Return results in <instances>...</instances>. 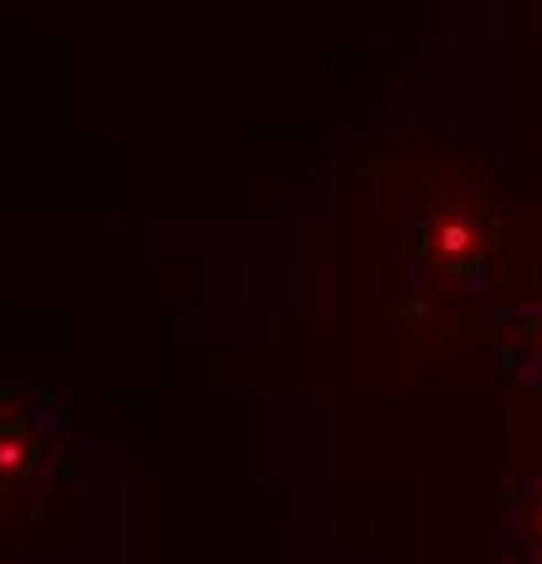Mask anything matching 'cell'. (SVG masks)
Returning a JSON list of instances; mask_svg holds the SVG:
<instances>
[{"label":"cell","instance_id":"7a4b0ae2","mask_svg":"<svg viewBox=\"0 0 542 564\" xmlns=\"http://www.w3.org/2000/svg\"><path fill=\"white\" fill-rule=\"evenodd\" d=\"M494 250H499L494 223H488L477 207H467V202L434 207L423 223H418V234H412L418 272L429 282H462V288H473V282L488 272Z\"/></svg>","mask_w":542,"mask_h":564},{"label":"cell","instance_id":"6da1fadb","mask_svg":"<svg viewBox=\"0 0 542 564\" xmlns=\"http://www.w3.org/2000/svg\"><path fill=\"white\" fill-rule=\"evenodd\" d=\"M55 445H61V408L17 380H0V494L22 499L44 489Z\"/></svg>","mask_w":542,"mask_h":564},{"label":"cell","instance_id":"3957f363","mask_svg":"<svg viewBox=\"0 0 542 564\" xmlns=\"http://www.w3.org/2000/svg\"><path fill=\"white\" fill-rule=\"evenodd\" d=\"M499 358H505V369H510L521 386H532L542 397V299L516 304V310L499 321Z\"/></svg>","mask_w":542,"mask_h":564},{"label":"cell","instance_id":"277c9868","mask_svg":"<svg viewBox=\"0 0 542 564\" xmlns=\"http://www.w3.org/2000/svg\"><path fill=\"white\" fill-rule=\"evenodd\" d=\"M505 527H510L516 549H521L532 564H542V473H538V478H527V489L510 499Z\"/></svg>","mask_w":542,"mask_h":564}]
</instances>
